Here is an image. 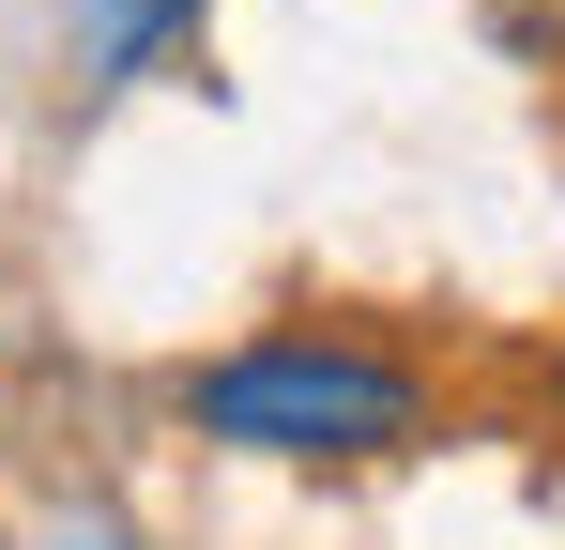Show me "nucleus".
<instances>
[{"mask_svg": "<svg viewBox=\"0 0 565 550\" xmlns=\"http://www.w3.org/2000/svg\"><path fill=\"white\" fill-rule=\"evenodd\" d=\"M184 413L245 458H397L428 429L413 367L367 352V337H245V352H214L184 382Z\"/></svg>", "mask_w": 565, "mask_h": 550, "instance_id": "1", "label": "nucleus"}, {"mask_svg": "<svg viewBox=\"0 0 565 550\" xmlns=\"http://www.w3.org/2000/svg\"><path fill=\"white\" fill-rule=\"evenodd\" d=\"M77 31H93V77H153L199 31V0H77Z\"/></svg>", "mask_w": 565, "mask_h": 550, "instance_id": "2", "label": "nucleus"}, {"mask_svg": "<svg viewBox=\"0 0 565 550\" xmlns=\"http://www.w3.org/2000/svg\"><path fill=\"white\" fill-rule=\"evenodd\" d=\"M551 382H565V367H551Z\"/></svg>", "mask_w": 565, "mask_h": 550, "instance_id": "3", "label": "nucleus"}]
</instances>
